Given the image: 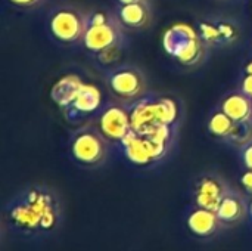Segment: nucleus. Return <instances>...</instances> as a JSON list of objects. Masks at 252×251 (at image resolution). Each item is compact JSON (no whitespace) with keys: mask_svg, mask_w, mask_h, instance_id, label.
Instances as JSON below:
<instances>
[{"mask_svg":"<svg viewBox=\"0 0 252 251\" xmlns=\"http://www.w3.org/2000/svg\"><path fill=\"white\" fill-rule=\"evenodd\" d=\"M99 104H100V92L97 90V87L83 83L78 95L75 96L74 102L69 107L80 114H87L94 111L99 107Z\"/></svg>","mask_w":252,"mask_h":251,"instance_id":"15","label":"nucleus"},{"mask_svg":"<svg viewBox=\"0 0 252 251\" xmlns=\"http://www.w3.org/2000/svg\"><path fill=\"white\" fill-rule=\"evenodd\" d=\"M115 13L121 25L127 30H145L152 22V7L148 0H140L127 4H118Z\"/></svg>","mask_w":252,"mask_h":251,"instance_id":"11","label":"nucleus"},{"mask_svg":"<svg viewBox=\"0 0 252 251\" xmlns=\"http://www.w3.org/2000/svg\"><path fill=\"white\" fill-rule=\"evenodd\" d=\"M248 220L251 222L252 225V197L250 198V217H248Z\"/></svg>","mask_w":252,"mask_h":251,"instance_id":"22","label":"nucleus"},{"mask_svg":"<svg viewBox=\"0 0 252 251\" xmlns=\"http://www.w3.org/2000/svg\"><path fill=\"white\" fill-rule=\"evenodd\" d=\"M123 40L124 27L115 10H92L87 13V28L81 40L84 49L97 55L111 47L121 46Z\"/></svg>","mask_w":252,"mask_h":251,"instance_id":"2","label":"nucleus"},{"mask_svg":"<svg viewBox=\"0 0 252 251\" xmlns=\"http://www.w3.org/2000/svg\"><path fill=\"white\" fill-rule=\"evenodd\" d=\"M7 1L13 6H18V7L32 9V7H38V6L44 4L46 0H7Z\"/></svg>","mask_w":252,"mask_h":251,"instance_id":"20","label":"nucleus"},{"mask_svg":"<svg viewBox=\"0 0 252 251\" xmlns=\"http://www.w3.org/2000/svg\"><path fill=\"white\" fill-rule=\"evenodd\" d=\"M235 124H236V121H233L224 111H221L219 108L216 112H213V115L208 120V130L213 136L221 138L226 141L227 136L232 133Z\"/></svg>","mask_w":252,"mask_h":251,"instance_id":"16","label":"nucleus"},{"mask_svg":"<svg viewBox=\"0 0 252 251\" xmlns=\"http://www.w3.org/2000/svg\"><path fill=\"white\" fill-rule=\"evenodd\" d=\"M223 228L233 229L250 217V198L241 191L230 188L229 192L221 200L219 209L216 210Z\"/></svg>","mask_w":252,"mask_h":251,"instance_id":"10","label":"nucleus"},{"mask_svg":"<svg viewBox=\"0 0 252 251\" xmlns=\"http://www.w3.org/2000/svg\"><path fill=\"white\" fill-rule=\"evenodd\" d=\"M239 189L248 197H252V170L244 169V172L239 176Z\"/></svg>","mask_w":252,"mask_h":251,"instance_id":"18","label":"nucleus"},{"mask_svg":"<svg viewBox=\"0 0 252 251\" xmlns=\"http://www.w3.org/2000/svg\"><path fill=\"white\" fill-rule=\"evenodd\" d=\"M81 86H83V81L77 75H65L53 86L52 98L59 107L68 108L74 102Z\"/></svg>","mask_w":252,"mask_h":251,"instance_id":"14","label":"nucleus"},{"mask_svg":"<svg viewBox=\"0 0 252 251\" xmlns=\"http://www.w3.org/2000/svg\"><path fill=\"white\" fill-rule=\"evenodd\" d=\"M185 226L188 232L199 241L216 240L226 231L216 212L193 204L185 213Z\"/></svg>","mask_w":252,"mask_h":251,"instance_id":"8","label":"nucleus"},{"mask_svg":"<svg viewBox=\"0 0 252 251\" xmlns=\"http://www.w3.org/2000/svg\"><path fill=\"white\" fill-rule=\"evenodd\" d=\"M118 4H127V3H134V1H140V0H117Z\"/></svg>","mask_w":252,"mask_h":251,"instance_id":"21","label":"nucleus"},{"mask_svg":"<svg viewBox=\"0 0 252 251\" xmlns=\"http://www.w3.org/2000/svg\"><path fill=\"white\" fill-rule=\"evenodd\" d=\"M109 143L111 142L97 130V127L84 126L72 135L69 152L78 166L96 169L106 163L109 157Z\"/></svg>","mask_w":252,"mask_h":251,"instance_id":"3","label":"nucleus"},{"mask_svg":"<svg viewBox=\"0 0 252 251\" xmlns=\"http://www.w3.org/2000/svg\"><path fill=\"white\" fill-rule=\"evenodd\" d=\"M164 37V44L167 50L174 55L182 64L193 65L202 61L205 53L204 40L198 38L190 27L179 24L170 28L167 36Z\"/></svg>","mask_w":252,"mask_h":251,"instance_id":"6","label":"nucleus"},{"mask_svg":"<svg viewBox=\"0 0 252 251\" xmlns=\"http://www.w3.org/2000/svg\"><path fill=\"white\" fill-rule=\"evenodd\" d=\"M106 84L111 93L121 104H134L146 93L148 81L136 65H120L106 75Z\"/></svg>","mask_w":252,"mask_h":251,"instance_id":"5","label":"nucleus"},{"mask_svg":"<svg viewBox=\"0 0 252 251\" xmlns=\"http://www.w3.org/2000/svg\"><path fill=\"white\" fill-rule=\"evenodd\" d=\"M220 109L236 123H250L252 121V96L244 90H233L223 98Z\"/></svg>","mask_w":252,"mask_h":251,"instance_id":"12","label":"nucleus"},{"mask_svg":"<svg viewBox=\"0 0 252 251\" xmlns=\"http://www.w3.org/2000/svg\"><path fill=\"white\" fill-rule=\"evenodd\" d=\"M232 186L216 172H205L196 176L192 183V204L216 212Z\"/></svg>","mask_w":252,"mask_h":251,"instance_id":"7","label":"nucleus"},{"mask_svg":"<svg viewBox=\"0 0 252 251\" xmlns=\"http://www.w3.org/2000/svg\"><path fill=\"white\" fill-rule=\"evenodd\" d=\"M252 139V121L250 123H236L232 133L227 136L226 142L235 146H244Z\"/></svg>","mask_w":252,"mask_h":251,"instance_id":"17","label":"nucleus"},{"mask_svg":"<svg viewBox=\"0 0 252 251\" xmlns=\"http://www.w3.org/2000/svg\"><path fill=\"white\" fill-rule=\"evenodd\" d=\"M201 37L204 43L208 44H229L238 38V30L233 24L226 21L220 22H202L201 24Z\"/></svg>","mask_w":252,"mask_h":251,"instance_id":"13","label":"nucleus"},{"mask_svg":"<svg viewBox=\"0 0 252 251\" xmlns=\"http://www.w3.org/2000/svg\"><path fill=\"white\" fill-rule=\"evenodd\" d=\"M61 197L43 185H30L15 194L3 207V228L25 241H40L56 235L63 223Z\"/></svg>","mask_w":252,"mask_h":251,"instance_id":"1","label":"nucleus"},{"mask_svg":"<svg viewBox=\"0 0 252 251\" xmlns=\"http://www.w3.org/2000/svg\"><path fill=\"white\" fill-rule=\"evenodd\" d=\"M239 160L244 169L252 170V139L239 148Z\"/></svg>","mask_w":252,"mask_h":251,"instance_id":"19","label":"nucleus"},{"mask_svg":"<svg viewBox=\"0 0 252 251\" xmlns=\"http://www.w3.org/2000/svg\"><path fill=\"white\" fill-rule=\"evenodd\" d=\"M47 28L50 36L59 43H78L83 40L87 28V13L72 4L58 6L49 15Z\"/></svg>","mask_w":252,"mask_h":251,"instance_id":"4","label":"nucleus"},{"mask_svg":"<svg viewBox=\"0 0 252 251\" xmlns=\"http://www.w3.org/2000/svg\"><path fill=\"white\" fill-rule=\"evenodd\" d=\"M97 130L109 142H123L131 129V118L123 104H109L97 118Z\"/></svg>","mask_w":252,"mask_h":251,"instance_id":"9","label":"nucleus"}]
</instances>
